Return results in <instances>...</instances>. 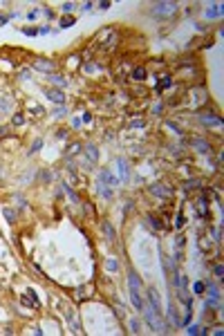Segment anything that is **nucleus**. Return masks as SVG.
<instances>
[{
    "mask_svg": "<svg viewBox=\"0 0 224 336\" xmlns=\"http://www.w3.org/2000/svg\"><path fill=\"white\" fill-rule=\"evenodd\" d=\"M130 327H132V332L137 334V332H139V321H137V318H135V321H130Z\"/></svg>",
    "mask_w": 224,
    "mask_h": 336,
    "instance_id": "5701e85b",
    "label": "nucleus"
},
{
    "mask_svg": "<svg viewBox=\"0 0 224 336\" xmlns=\"http://www.w3.org/2000/svg\"><path fill=\"white\" fill-rule=\"evenodd\" d=\"M150 222H153V226H155V229H164V224H162L157 217H153V215H150Z\"/></svg>",
    "mask_w": 224,
    "mask_h": 336,
    "instance_id": "aec40b11",
    "label": "nucleus"
},
{
    "mask_svg": "<svg viewBox=\"0 0 224 336\" xmlns=\"http://www.w3.org/2000/svg\"><path fill=\"white\" fill-rule=\"evenodd\" d=\"M188 334H206V329H202V327H197V325H193V327H188Z\"/></svg>",
    "mask_w": 224,
    "mask_h": 336,
    "instance_id": "dca6fc26",
    "label": "nucleus"
},
{
    "mask_svg": "<svg viewBox=\"0 0 224 336\" xmlns=\"http://www.w3.org/2000/svg\"><path fill=\"white\" fill-rule=\"evenodd\" d=\"M7 20H9V16H0V25H5Z\"/></svg>",
    "mask_w": 224,
    "mask_h": 336,
    "instance_id": "c756f323",
    "label": "nucleus"
},
{
    "mask_svg": "<svg viewBox=\"0 0 224 336\" xmlns=\"http://www.w3.org/2000/svg\"><path fill=\"white\" fill-rule=\"evenodd\" d=\"M209 294L213 296V298H218V289H215V287H209Z\"/></svg>",
    "mask_w": 224,
    "mask_h": 336,
    "instance_id": "a878e982",
    "label": "nucleus"
},
{
    "mask_svg": "<svg viewBox=\"0 0 224 336\" xmlns=\"http://www.w3.org/2000/svg\"><path fill=\"white\" fill-rule=\"evenodd\" d=\"M141 309L146 312V321H148V325L153 327V332H157V334L166 332V325H164V321H162V312L157 309L153 303H144Z\"/></svg>",
    "mask_w": 224,
    "mask_h": 336,
    "instance_id": "f257e3e1",
    "label": "nucleus"
},
{
    "mask_svg": "<svg viewBox=\"0 0 224 336\" xmlns=\"http://www.w3.org/2000/svg\"><path fill=\"white\" fill-rule=\"evenodd\" d=\"M128 282H130V300H132V305L137 307V309H141L144 300H141V294H139V276L135 271H130L128 273Z\"/></svg>",
    "mask_w": 224,
    "mask_h": 336,
    "instance_id": "f03ea898",
    "label": "nucleus"
},
{
    "mask_svg": "<svg viewBox=\"0 0 224 336\" xmlns=\"http://www.w3.org/2000/svg\"><path fill=\"white\" fill-rule=\"evenodd\" d=\"M195 186H200V181H195V179H191V181H186V188H195Z\"/></svg>",
    "mask_w": 224,
    "mask_h": 336,
    "instance_id": "b1692460",
    "label": "nucleus"
},
{
    "mask_svg": "<svg viewBox=\"0 0 224 336\" xmlns=\"http://www.w3.org/2000/svg\"><path fill=\"white\" fill-rule=\"evenodd\" d=\"M5 217L9 220V222H16V215H14V211H9V208H5Z\"/></svg>",
    "mask_w": 224,
    "mask_h": 336,
    "instance_id": "f3484780",
    "label": "nucleus"
},
{
    "mask_svg": "<svg viewBox=\"0 0 224 336\" xmlns=\"http://www.w3.org/2000/svg\"><path fill=\"white\" fill-rule=\"evenodd\" d=\"M72 7H74L72 2H65V5H63V11H65V14H70V11H72Z\"/></svg>",
    "mask_w": 224,
    "mask_h": 336,
    "instance_id": "393cba45",
    "label": "nucleus"
},
{
    "mask_svg": "<svg viewBox=\"0 0 224 336\" xmlns=\"http://www.w3.org/2000/svg\"><path fill=\"white\" fill-rule=\"evenodd\" d=\"M144 126H146V121H141V119H137V121L130 123V128H144Z\"/></svg>",
    "mask_w": 224,
    "mask_h": 336,
    "instance_id": "6ab92c4d",
    "label": "nucleus"
},
{
    "mask_svg": "<svg viewBox=\"0 0 224 336\" xmlns=\"http://www.w3.org/2000/svg\"><path fill=\"white\" fill-rule=\"evenodd\" d=\"M88 157H90L92 161H97V159H99V152H97L94 146H88Z\"/></svg>",
    "mask_w": 224,
    "mask_h": 336,
    "instance_id": "ddd939ff",
    "label": "nucleus"
},
{
    "mask_svg": "<svg viewBox=\"0 0 224 336\" xmlns=\"http://www.w3.org/2000/svg\"><path fill=\"white\" fill-rule=\"evenodd\" d=\"M193 291L202 296V294H204V285H202V282H195V287H193Z\"/></svg>",
    "mask_w": 224,
    "mask_h": 336,
    "instance_id": "a211bd4d",
    "label": "nucleus"
},
{
    "mask_svg": "<svg viewBox=\"0 0 224 336\" xmlns=\"http://www.w3.org/2000/svg\"><path fill=\"white\" fill-rule=\"evenodd\" d=\"M200 119H202L204 123H209V126H222V119L215 117L213 112H204V114H200Z\"/></svg>",
    "mask_w": 224,
    "mask_h": 336,
    "instance_id": "0eeeda50",
    "label": "nucleus"
},
{
    "mask_svg": "<svg viewBox=\"0 0 224 336\" xmlns=\"http://www.w3.org/2000/svg\"><path fill=\"white\" fill-rule=\"evenodd\" d=\"M191 146H193V148H197L200 152H204V155H209V152L213 150L209 141H204V139H197V137H195V139H191Z\"/></svg>",
    "mask_w": 224,
    "mask_h": 336,
    "instance_id": "39448f33",
    "label": "nucleus"
},
{
    "mask_svg": "<svg viewBox=\"0 0 224 336\" xmlns=\"http://www.w3.org/2000/svg\"><path fill=\"white\" fill-rule=\"evenodd\" d=\"M132 79L135 81H144L146 79V70H144V67H137V70L132 72Z\"/></svg>",
    "mask_w": 224,
    "mask_h": 336,
    "instance_id": "9d476101",
    "label": "nucleus"
},
{
    "mask_svg": "<svg viewBox=\"0 0 224 336\" xmlns=\"http://www.w3.org/2000/svg\"><path fill=\"white\" fill-rule=\"evenodd\" d=\"M52 83H56L58 88H65V85H67V81H65L63 76H58V74H52Z\"/></svg>",
    "mask_w": 224,
    "mask_h": 336,
    "instance_id": "f8f14e48",
    "label": "nucleus"
},
{
    "mask_svg": "<svg viewBox=\"0 0 224 336\" xmlns=\"http://www.w3.org/2000/svg\"><path fill=\"white\" fill-rule=\"evenodd\" d=\"M150 193H153V195H157V197H170V195H173V190L168 188V186H159V184H155V186H150Z\"/></svg>",
    "mask_w": 224,
    "mask_h": 336,
    "instance_id": "423d86ee",
    "label": "nucleus"
},
{
    "mask_svg": "<svg viewBox=\"0 0 224 336\" xmlns=\"http://www.w3.org/2000/svg\"><path fill=\"white\" fill-rule=\"evenodd\" d=\"M32 112L34 114H43V108H41V105H36V108H32Z\"/></svg>",
    "mask_w": 224,
    "mask_h": 336,
    "instance_id": "bb28decb",
    "label": "nucleus"
},
{
    "mask_svg": "<svg viewBox=\"0 0 224 336\" xmlns=\"http://www.w3.org/2000/svg\"><path fill=\"white\" fill-rule=\"evenodd\" d=\"M32 67H34V70H38V72H54L56 63L54 61H47V59H38V61L32 63Z\"/></svg>",
    "mask_w": 224,
    "mask_h": 336,
    "instance_id": "7ed1b4c3",
    "label": "nucleus"
},
{
    "mask_svg": "<svg viewBox=\"0 0 224 336\" xmlns=\"http://www.w3.org/2000/svg\"><path fill=\"white\" fill-rule=\"evenodd\" d=\"M103 231H106V235H108V240H114V229H112L108 222L103 224Z\"/></svg>",
    "mask_w": 224,
    "mask_h": 336,
    "instance_id": "4468645a",
    "label": "nucleus"
},
{
    "mask_svg": "<svg viewBox=\"0 0 224 336\" xmlns=\"http://www.w3.org/2000/svg\"><path fill=\"white\" fill-rule=\"evenodd\" d=\"M101 181H108V184L117 186V177L112 175V172H108V170H101Z\"/></svg>",
    "mask_w": 224,
    "mask_h": 336,
    "instance_id": "1a4fd4ad",
    "label": "nucleus"
},
{
    "mask_svg": "<svg viewBox=\"0 0 224 336\" xmlns=\"http://www.w3.org/2000/svg\"><path fill=\"white\" fill-rule=\"evenodd\" d=\"M175 9H177L175 2H157L155 5V14L157 16H166V14H173Z\"/></svg>",
    "mask_w": 224,
    "mask_h": 336,
    "instance_id": "20e7f679",
    "label": "nucleus"
},
{
    "mask_svg": "<svg viewBox=\"0 0 224 336\" xmlns=\"http://www.w3.org/2000/svg\"><path fill=\"white\" fill-rule=\"evenodd\" d=\"M119 172H121V177H128L130 175V170H128V164L123 159H119Z\"/></svg>",
    "mask_w": 224,
    "mask_h": 336,
    "instance_id": "9b49d317",
    "label": "nucleus"
},
{
    "mask_svg": "<svg viewBox=\"0 0 224 336\" xmlns=\"http://www.w3.org/2000/svg\"><path fill=\"white\" fill-rule=\"evenodd\" d=\"M14 123H16V126H18V123H23V117H20V114H16V117H14Z\"/></svg>",
    "mask_w": 224,
    "mask_h": 336,
    "instance_id": "c85d7f7f",
    "label": "nucleus"
},
{
    "mask_svg": "<svg viewBox=\"0 0 224 336\" xmlns=\"http://www.w3.org/2000/svg\"><path fill=\"white\" fill-rule=\"evenodd\" d=\"M168 85H170V79H168V76H164V81H159V90H162V88H168Z\"/></svg>",
    "mask_w": 224,
    "mask_h": 336,
    "instance_id": "4be33fe9",
    "label": "nucleus"
},
{
    "mask_svg": "<svg viewBox=\"0 0 224 336\" xmlns=\"http://www.w3.org/2000/svg\"><path fill=\"white\" fill-rule=\"evenodd\" d=\"M184 222H186V220H184V215H177V222H175V226H177V229H182V226H184Z\"/></svg>",
    "mask_w": 224,
    "mask_h": 336,
    "instance_id": "412c9836",
    "label": "nucleus"
},
{
    "mask_svg": "<svg viewBox=\"0 0 224 336\" xmlns=\"http://www.w3.org/2000/svg\"><path fill=\"white\" fill-rule=\"evenodd\" d=\"M72 25H74V16H72V18H70V16H65L63 20H61V27H72Z\"/></svg>",
    "mask_w": 224,
    "mask_h": 336,
    "instance_id": "2eb2a0df",
    "label": "nucleus"
},
{
    "mask_svg": "<svg viewBox=\"0 0 224 336\" xmlns=\"http://www.w3.org/2000/svg\"><path fill=\"white\" fill-rule=\"evenodd\" d=\"M23 32H25L27 36H36V34H38V32H36V29H23Z\"/></svg>",
    "mask_w": 224,
    "mask_h": 336,
    "instance_id": "cd10ccee",
    "label": "nucleus"
},
{
    "mask_svg": "<svg viewBox=\"0 0 224 336\" xmlns=\"http://www.w3.org/2000/svg\"><path fill=\"white\" fill-rule=\"evenodd\" d=\"M47 99L54 101V103H65V97H63L61 90H50V92H47Z\"/></svg>",
    "mask_w": 224,
    "mask_h": 336,
    "instance_id": "6e6552de",
    "label": "nucleus"
}]
</instances>
